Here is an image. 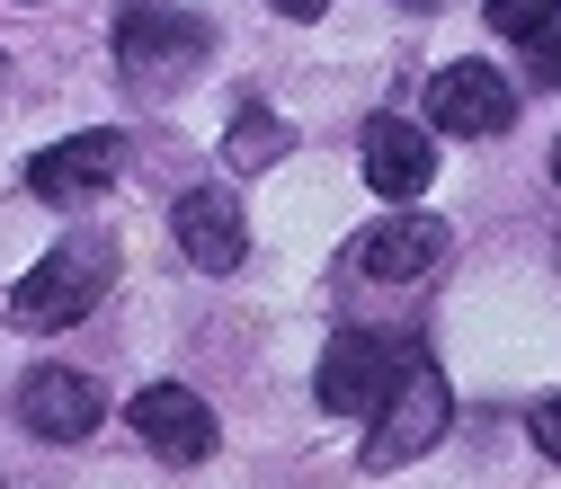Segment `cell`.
Returning <instances> with one entry per match:
<instances>
[{"label": "cell", "instance_id": "cell-1", "mask_svg": "<svg viewBox=\"0 0 561 489\" xmlns=\"http://www.w3.org/2000/svg\"><path fill=\"white\" fill-rule=\"evenodd\" d=\"M205 54H215V27H205L196 10H179V0H125V10H116V62H125L134 90L196 81Z\"/></svg>", "mask_w": 561, "mask_h": 489}, {"label": "cell", "instance_id": "cell-2", "mask_svg": "<svg viewBox=\"0 0 561 489\" xmlns=\"http://www.w3.org/2000/svg\"><path fill=\"white\" fill-rule=\"evenodd\" d=\"M107 276H116L107 232H81V241L45 249V258L19 276V286H10V321H19V329H72V321L107 294Z\"/></svg>", "mask_w": 561, "mask_h": 489}, {"label": "cell", "instance_id": "cell-3", "mask_svg": "<svg viewBox=\"0 0 561 489\" xmlns=\"http://www.w3.org/2000/svg\"><path fill=\"white\" fill-rule=\"evenodd\" d=\"M446 418H455V392H446L437 357H428V347H410L401 374H392V392H383V409H375L366 471H401V463H419V454L446 436Z\"/></svg>", "mask_w": 561, "mask_h": 489}, {"label": "cell", "instance_id": "cell-4", "mask_svg": "<svg viewBox=\"0 0 561 489\" xmlns=\"http://www.w3.org/2000/svg\"><path fill=\"white\" fill-rule=\"evenodd\" d=\"M401 357H410V338H392V329H339V338L321 347V374H312V400H321L330 418H357V409H383V392H392Z\"/></svg>", "mask_w": 561, "mask_h": 489}, {"label": "cell", "instance_id": "cell-5", "mask_svg": "<svg viewBox=\"0 0 561 489\" xmlns=\"http://www.w3.org/2000/svg\"><path fill=\"white\" fill-rule=\"evenodd\" d=\"M508 116H517V90L490 62H446L428 81V125L437 133H508Z\"/></svg>", "mask_w": 561, "mask_h": 489}, {"label": "cell", "instance_id": "cell-6", "mask_svg": "<svg viewBox=\"0 0 561 489\" xmlns=\"http://www.w3.org/2000/svg\"><path fill=\"white\" fill-rule=\"evenodd\" d=\"M134 436H144L161 463H205L215 454V409H205L187 383H144L134 392Z\"/></svg>", "mask_w": 561, "mask_h": 489}, {"label": "cell", "instance_id": "cell-7", "mask_svg": "<svg viewBox=\"0 0 561 489\" xmlns=\"http://www.w3.org/2000/svg\"><path fill=\"white\" fill-rule=\"evenodd\" d=\"M116 170H125V133H116V125H90V133H72V143L36 152V161H27V187H36L45 205H72V196H99Z\"/></svg>", "mask_w": 561, "mask_h": 489}, {"label": "cell", "instance_id": "cell-8", "mask_svg": "<svg viewBox=\"0 0 561 489\" xmlns=\"http://www.w3.org/2000/svg\"><path fill=\"white\" fill-rule=\"evenodd\" d=\"M170 232H179V258L205 267V276H232L241 249H250V223H241V205L224 187H187L179 214H170Z\"/></svg>", "mask_w": 561, "mask_h": 489}, {"label": "cell", "instance_id": "cell-9", "mask_svg": "<svg viewBox=\"0 0 561 489\" xmlns=\"http://www.w3.org/2000/svg\"><path fill=\"white\" fill-rule=\"evenodd\" d=\"M99 383L90 374H72V365H36L27 383H19V418H27V436H45V445H72V436H90L99 428Z\"/></svg>", "mask_w": 561, "mask_h": 489}, {"label": "cell", "instance_id": "cell-10", "mask_svg": "<svg viewBox=\"0 0 561 489\" xmlns=\"http://www.w3.org/2000/svg\"><path fill=\"white\" fill-rule=\"evenodd\" d=\"M357 152H366V187H375V196H392V205H401V196H419V187L437 178L428 125H410V116H375Z\"/></svg>", "mask_w": 561, "mask_h": 489}, {"label": "cell", "instance_id": "cell-11", "mask_svg": "<svg viewBox=\"0 0 561 489\" xmlns=\"http://www.w3.org/2000/svg\"><path fill=\"white\" fill-rule=\"evenodd\" d=\"M357 258H366L375 286H410V276H428V267L446 258V223H428V214H392V223L366 232Z\"/></svg>", "mask_w": 561, "mask_h": 489}, {"label": "cell", "instance_id": "cell-12", "mask_svg": "<svg viewBox=\"0 0 561 489\" xmlns=\"http://www.w3.org/2000/svg\"><path fill=\"white\" fill-rule=\"evenodd\" d=\"M295 152V133H286V116H267V107H241L232 116V133H224V161L250 178V170H276Z\"/></svg>", "mask_w": 561, "mask_h": 489}, {"label": "cell", "instance_id": "cell-13", "mask_svg": "<svg viewBox=\"0 0 561 489\" xmlns=\"http://www.w3.org/2000/svg\"><path fill=\"white\" fill-rule=\"evenodd\" d=\"M481 19L500 27V36H535V27H552V19H561V0H490Z\"/></svg>", "mask_w": 561, "mask_h": 489}, {"label": "cell", "instance_id": "cell-14", "mask_svg": "<svg viewBox=\"0 0 561 489\" xmlns=\"http://www.w3.org/2000/svg\"><path fill=\"white\" fill-rule=\"evenodd\" d=\"M526 62H535V81H543V90H561V19L526 36Z\"/></svg>", "mask_w": 561, "mask_h": 489}, {"label": "cell", "instance_id": "cell-15", "mask_svg": "<svg viewBox=\"0 0 561 489\" xmlns=\"http://www.w3.org/2000/svg\"><path fill=\"white\" fill-rule=\"evenodd\" d=\"M535 445H543V454H552V463H561V392H552V400H543V409H535Z\"/></svg>", "mask_w": 561, "mask_h": 489}, {"label": "cell", "instance_id": "cell-16", "mask_svg": "<svg viewBox=\"0 0 561 489\" xmlns=\"http://www.w3.org/2000/svg\"><path fill=\"white\" fill-rule=\"evenodd\" d=\"M267 10H276V19H321L330 0H267Z\"/></svg>", "mask_w": 561, "mask_h": 489}, {"label": "cell", "instance_id": "cell-17", "mask_svg": "<svg viewBox=\"0 0 561 489\" xmlns=\"http://www.w3.org/2000/svg\"><path fill=\"white\" fill-rule=\"evenodd\" d=\"M401 10H437V0H401Z\"/></svg>", "mask_w": 561, "mask_h": 489}, {"label": "cell", "instance_id": "cell-18", "mask_svg": "<svg viewBox=\"0 0 561 489\" xmlns=\"http://www.w3.org/2000/svg\"><path fill=\"white\" fill-rule=\"evenodd\" d=\"M552 178H561V143H552Z\"/></svg>", "mask_w": 561, "mask_h": 489}, {"label": "cell", "instance_id": "cell-19", "mask_svg": "<svg viewBox=\"0 0 561 489\" xmlns=\"http://www.w3.org/2000/svg\"><path fill=\"white\" fill-rule=\"evenodd\" d=\"M0 81H10V62H0Z\"/></svg>", "mask_w": 561, "mask_h": 489}]
</instances>
